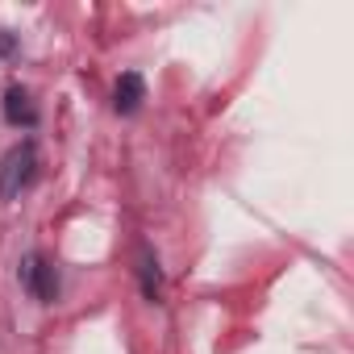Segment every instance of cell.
Instances as JSON below:
<instances>
[{
  "label": "cell",
  "instance_id": "obj_1",
  "mask_svg": "<svg viewBox=\"0 0 354 354\" xmlns=\"http://www.w3.org/2000/svg\"><path fill=\"white\" fill-rule=\"evenodd\" d=\"M34 171H38V150H34V142L13 146L5 158H0V196H5V201L21 196V188L34 180Z\"/></svg>",
  "mask_w": 354,
  "mask_h": 354
},
{
  "label": "cell",
  "instance_id": "obj_2",
  "mask_svg": "<svg viewBox=\"0 0 354 354\" xmlns=\"http://www.w3.org/2000/svg\"><path fill=\"white\" fill-rule=\"evenodd\" d=\"M21 283H26V292L38 304H55V296H59V275H55V267L42 254H30L21 263Z\"/></svg>",
  "mask_w": 354,
  "mask_h": 354
},
{
  "label": "cell",
  "instance_id": "obj_3",
  "mask_svg": "<svg viewBox=\"0 0 354 354\" xmlns=\"http://www.w3.org/2000/svg\"><path fill=\"white\" fill-rule=\"evenodd\" d=\"M142 100H146V84H142V75H138V71H125V75L117 80L113 109L129 117V113H138V109H142Z\"/></svg>",
  "mask_w": 354,
  "mask_h": 354
},
{
  "label": "cell",
  "instance_id": "obj_4",
  "mask_svg": "<svg viewBox=\"0 0 354 354\" xmlns=\"http://www.w3.org/2000/svg\"><path fill=\"white\" fill-rule=\"evenodd\" d=\"M5 121L9 125H26V129L38 121V109H34V100H30L26 88H9L5 92Z\"/></svg>",
  "mask_w": 354,
  "mask_h": 354
},
{
  "label": "cell",
  "instance_id": "obj_5",
  "mask_svg": "<svg viewBox=\"0 0 354 354\" xmlns=\"http://www.w3.org/2000/svg\"><path fill=\"white\" fill-rule=\"evenodd\" d=\"M142 292H146V300H158L162 296V271H158V259L150 250L142 254Z\"/></svg>",
  "mask_w": 354,
  "mask_h": 354
},
{
  "label": "cell",
  "instance_id": "obj_6",
  "mask_svg": "<svg viewBox=\"0 0 354 354\" xmlns=\"http://www.w3.org/2000/svg\"><path fill=\"white\" fill-rule=\"evenodd\" d=\"M13 50H17V42L9 34H0V55H13Z\"/></svg>",
  "mask_w": 354,
  "mask_h": 354
}]
</instances>
